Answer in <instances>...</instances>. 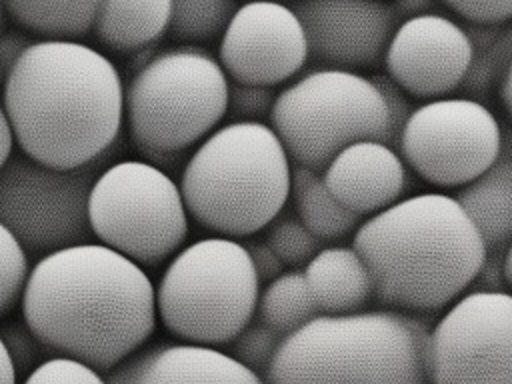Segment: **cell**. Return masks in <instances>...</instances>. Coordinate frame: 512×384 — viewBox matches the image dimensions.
Returning <instances> with one entry per match:
<instances>
[{
    "label": "cell",
    "mask_w": 512,
    "mask_h": 384,
    "mask_svg": "<svg viewBox=\"0 0 512 384\" xmlns=\"http://www.w3.org/2000/svg\"><path fill=\"white\" fill-rule=\"evenodd\" d=\"M0 14H2V4H0Z\"/></svg>",
    "instance_id": "ab89813d"
},
{
    "label": "cell",
    "mask_w": 512,
    "mask_h": 384,
    "mask_svg": "<svg viewBox=\"0 0 512 384\" xmlns=\"http://www.w3.org/2000/svg\"><path fill=\"white\" fill-rule=\"evenodd\" d=\"M454 198L476 226L486 252L504 254L512 240V140H502L498 160Z\"/></svg>",
    "instance_id": "d6986e66"
},
{
    "label": "cell",
    "mask_w": 512,
    "mask_h": 384,
    "mask_svg": "<svg viewBox=\"0 0 512 384\" xmlns=\"http://www.w3.org/2000/svg\"><path fill=\"white\" fill-rule=\"evenodd\" d=\"M308 56L324 68L350 72L382 64L400 14L386 0H296Z\"/></svg>",
    "instance_id": "9a60e30c"
},
{
    "label": "cell",
    "mask_w": 512,
    "mask_h": 384,
    "mask_svg": "<svg viewBox=\"0 0 512 384\" xmlns=\"http://www.w3.org/2000/svg\"><path fill=\"white\" fill-rule=\"evenodd\" d=\"M0 340L12 360L18 382L24 380L38 364L54 356L24 320H0Z\"/></svg>",
    "instance_id": "4316f807"
},
{
    "label": "cell",
    "mask_w": 512,
    "mask_h": 384,
    "mask_svg": "<svg viewBox=\"0 0 512 384\" xmlns=\"http://www.w3.org/2000/svg\"><path fill=\"white\" fill-rule=\"evenodd\" d=\"M418 314L382 308L318 314L286 334L266 384H428L426 338Z\"/></svg>",
    "instance_id": "277c9868"
},
{
    "label": "cell",
    "mask_w": 512,
    "mask_h": 384,
    "mask_svg": "<svg viewBox=\"0 0 512 384\" xmlns=\"http://www.w3.org/2000/svg\"><path fill=\"white\" fill-rule=\"evenodd\" d=\"M0 384H18L12 360H10L2 340H0Z\"/></svg>",
    "instance_id": "8d00e7d4"
},
{
    "label": "cell",
    "mask_w": 512,
    "mask_h": 384,
    "mask_svg": "<svg viewBox=\"0 0 512 384\" xmlns=\"http://www.w3.org/2000/svg\"><path fill=\"white\" fill-rule=\"evenodd\" d=\"M246 2H248V0H246ZM272 2H286V4H288V2H296V0H272Z\"/></svg>",
    "instance_id": "f35d334b"
},
{
    "label": "cell",
    "mask_w": 512,
    "mask_h": 384,
    "mask_svg": "<svg viewBox=\"0 0 512 384\" xmlns=\"http://www.w3.org/2000/svg\"><path fill=\"white\" fill-rule=\"evenodd\" d=\"M260 280L242 242L200 238L180 248L154 286L156 316L180 342L228 346L256 314Z\"/></svg>",
    "instance_id": "52a82bcc"
},
{
    "label": "cell",
    "mask_w": 512,
    "mask_h": 384,
    "mask_svg": "<svg viewBox=\"0 0 512 384\" xmlns=\"http://www.w3.org/2000/svg\"><path fill=\"white\" fill-rule=\"evenodd\" d=\"M502 278H504V284L512 290V240L502 254Z\"/></svg>",
    "instance_id": "74e56055"
},
{
    "label": "cell",
    "mask_w": 512,
    "mask_h": 384,
    "mask_svg": "<svg viewBox=\"0 0 512 384\" xmlns=\"http://www.w3.org/2000/svg\"><path fill=\"white\" fill-rule=\"evenodd\" d=\"M20 384H106V380L104 374L84 362L66 356H50Z\"/></svg>",
    "instance_id": "f546056e"
},
{
    "label": "cell",
    "mask_w": 512,
    "mask_h": 384,
    "mask_svg": "<svg viewBox=\"0 0 512 384\" xmlns=\"http://www.w3.org/2000/svg\"><path fill=\"white\" fill-rule=\"evenodd\" d=\"M20 312L54 356L100 374L140 350L158 320L154 284L144 268L96 240L38 258Z\"/></svg>",
    "instance_id": "6da1fadb"
},
{
    "label": "cell",
    "mask_w": 512,
    "mask_h": 384,
    "mask_svg": "<svg viewBox=\"0 0 512 384\" xmlns=\"http://www.w3.org/2000/svg\"><path fill=\"white\" fill-rule=\"evenodd\" d=\"M270 128L290 160L322 172L346 146L378 140L396 148V132L374 80L362 72L314 68L276 92Z\"/></svg>",
    "instance_id": "ba28073f"
},
{
    "label": "cell",
    "mask_w": 512,
    "mask_h": 384,
    "mask_svg": "<svg viewBox=\"0 0 512 384\" xmlns=\"http://www.w3.org/2000/svg\"><path fill=\"white\" fill-rule=\"evenodd\" d=\"M428 384H512V292L456 298L426 338Z\"/></svg>",
    "instance_id": "7c38bea8"
},
{
    "label": "cell",
    "mask_w": 512,
    "mask_h": 384,
    "mask_svg": "<svg viewBox=\"0 0 512 384\" xmlns=\"http://www.w3.org/2000/svg\"><path fill=\"white\" fill-rule=\"evenodd\" d=\"M228 84L218 58L200 46L156 50L124 86L132 144L150 158L198 146L226 118Z\"/></svg>",
    "instance_id": "8992f818"
},
{
    "label": "cell",
    "mask_w": 512,
    "mask_h": 384,
    "mask_svg": "<svg viewBox=\"0 0 512 384\" xmlns=\"http://www.w3.org/2000/svg\"><path fill=\"white\" fill-rule=\"evenodd\" d=\"M308 58L306 34L292 4L272 0L238 4L218 46L228 80L266 88L292 80Z\"/></svg>",
    "instance_id": "4fadbf2b"
},
{
    "label": "cell",
    "mask_w": 512,
    "mask_h": 384,
    "mask_svg": "<svg viewBox=\"0 0 512 384\" xmlns=\"http://www.w3.org/2000/svg\"><path fill=\"white\" fill-rule=\"evenodd\" d=\"M498 86H500L502 104H504V108L508 112V118L512 120V60H510V64H508V68H506V72H504V76H502Z\"/></svg>",
    "instance_id": "d590c367"
},
{
    "label": "cell",
    "mask_w": 512,
    "mask_h": 384,
    "mask_svg": "<svg viewBox=\"0 0 512 384\" xmlns=\"http://www.w3.org/2000/svg\"><path fill=\"white\" fill-rule=\"evenodd\" d=\"M102 0H0L6 14L38 40H82Z\"/></svg>",
    "instance_id": "44dd1931"
},
{
    "label": "cell",
    "mask_w": 512,
    "mask_h": 384,
    "mask_svg": "<svg viewBox=\"0 0 512 384\" xmlns=\"http://www.w3.org/2000/svg\"><path fill=\"white\" fill-rule=\"evenodd\" d=\"M292 160L266 122H228L190 154L180 176L188 216L226 238L264 230L290 198Z\"/></svg>",
    "instance_id": "5b68a950"
},
{
    "label": "cell",
    "mask_w": 512,
    "mask_h": 384,
    "mask_svg": "<svg viewBox=\"0 0 512 384\" xmlns=\"http://www.w3.org/2000/svg\"><path fill=\"white\" fill-rule=\"evenodd\" d=\"M14 132L10 126V120L6 116V110L2 106L0 100V168L10 160V156L14 154Z\"/></svg>",
    "instance_id": "e575fe53"
},
{
    "label": "cell",
    "mask_w": 512,
    "mask_h": 384,
    "mask_svg": "<svg viewBox=\"0 0 512 384\" xmlns=\"http://www.w3.org/2000/svg\"><path fill=\"white\" fill-rule=\"evenodd\" d=\"M106 384H266L228 352L188 342L136 350L104 374Z\"/></svg>",
    "instance_id": "2e32d148"
},
{
    "label": "cell",
    "mask_w": 512,
    "mask_h": 384,
    "mask_svg": "<svg viewBox=\"0 0 512 384\" xmlns=\"http://www.w3.org/2000/svg\"><path fill=\"white\" fill-rule=\"evenodd\" d=\"M188 218L178 184L146 160L110 162L88 194L94 240L142 268H154L182 248Z\"/></svg>",
    "instance_id": "9c48e42d"
},
{
    "label": "cell",
    "mask_w": 512,
    "mask_h": 384,
    "mask_svg": "<svg viewBox=\"0 0 512 384\" xmlns=\"http://www.w3.org/2000/svg\"><path fill=\"white\" fill-rule=\"evenodd\" d=\"M290 196L296 208L298 220L322 242L338 240L358 228L362 218L350 212L328 190L320 172L310 168L292 166Z\"/></svg>",
    "instance_id": "7402d4cb"
},
{
    "label": "cell",
    "mask_w": 512,
    "mask_h": 384,
    "mask_svg": "<svg viewBox=\"0 0 512 384\" xmlns=\"http://www.w3.org/2000/svg\"><path fill=\"white\" fill-rule=\"evenodd\" d=\"M372 80L384 98V104L388 108V114H390V120H392L394 132H396V142H398V134L414 108L408 100V94L390 76L376 74Z\"/></svg>",
    "instance_id": "1f68e13d"
},
{
    "label": "cell",
    "mask_w": 512,
    "mask_h": 384,
    "mask_svg": "<svg viewBox=\"0 0 512 384\" xmlns=\"http://www.w3.org/2000/svg\"><path fill=\"white\" fill-rule=\"evenodd\" d=\"M284 336H280L276 330L266 326L264 322H250L242 328V332L228 344V354L248 366L250 370L258 372L260 376L266 372V368L272 362V356Z\"/></svg>",
    "instance_id": "83f0119b"
},
{
    "label": "cell",
    "mask_w": 512,
    "mask_h": 384,
    "mask_svg": "<svg viewBox=\"0 0 512 384\" xmlns=\"http://www.w3.org/2000/svg\"><path fill=\"white\" fill-rule=\"evenodd\" d=\"M274 88L232 82L228 84V112L234 122H264L274 106Z\"/></svg>",
    "instance_id": "f1b7e54d"
},
{
    "label": "cell",
    "mask_w": 512,
    "mask_h": 384,
    "mask_svg": "<svg viewBox=\"0 0 512 384\" xmlns=\"http://www.w3.org/2000/svg\"><path fill=\"white\" fill-rule=\"evenodd\" d=\"M266 242L284 266L300 268L320 250V240L298 220L296 214H278L266 228Z\"/></svg>",
    "instance_id": "d4e9b609"
},
{
    "label": "cell",
    "mask_w": 512,
    "mask_h": 384,
    "mask_svg": "<svg viewBox=\"0 0 512 384\" xmlns=\"http://www.w3.org/2000/svg\"><path fill=\"white\" fill-rule=\"evenodd\" d=\"M246 252H248V258L252 262V268L260 280V284H266L270 280H274L276 276H280L284 272V264L282 260L278 258V254L274 252V248L264 240H248V242H242Z\"/></svg>",
    "instance_id": "d6a6232c"
},
{
    "label": "cell",
    "mask_w": 512,
    "mask_h": 384,
    "mask_svg": "<svg viewBox=\"0 0 512 384\" xmlns=\"http://www.w3.org/2000/svg\"><path fill=\"white\" fill-rule=\"evenodd\" d=\"M502 128L476 98H436L412 110L398 134V154L424 182L462 188L502 152Z\"/></svg>",
    "instance_id": "8fae6325"
},
{
    "label": "cell",
    "mask_w": 512,
    "mask_h": 384,
    "mask_svg": "<svg viewBox=\"0 0 512 384\" xmlns=\"http://www.w3.org/2000/svg\"><path fill=\"white\" fill-rule=\"evenodd\" d=\"M170 14L172 0H102L92 34L104 48L132 54L166 34Z\"/></svg>",
    "instance_id": "ffe728a7"
},
{
    "label": "cell",
    "mask_w": 512,
    "mask_h": 384,
    "mask_svg": "<svg viewBox=\"0 0 512 384\" xmlns=\"http://www.w3.org/2000/svg\"><path fill=\"white\" fill-rule=\"evenodd\" d=\"M2 82L14 142L28 158L78 168L118 142L124 80L104 52L82 40L30 42Z\"/></svg>",
    "instance_id": "7a4b0ae2"
},
{
    "label": "cell",
    "mask_w": 512,
    "mask_h": 384,
    "mask_svg": "<svg viewBox=\"0 0 512 384\" xmlns=\"http://www.w3.org/2000/svg\"><path fill=\"white\" fill-rule=\"evenodd\" d=\"M472 60L474 46L460 22L422 12L400 20L382 64L408 96L436 100L462 88Z\"/></svg>",
    "instance_id": "5bb4252c"
},
{
    "label": "cell",
    "mask_w": 512,
    "mask_h": 384,
    "mask_svg": "<svg viewBox=\"0 0 512 384\" xmlns=\"http://www.w3.org/2000/svg\"><path fill=\"white\" fill-rule=\"evenodd\" d=\"M354 250L372 276L378 302L404 312L450 306L476 280L486 246L454 196L400 198L354 230Z\"/></svg>",
    "instance_id": "3957f363"
},
{
    "label": "cell",
    "mask_w": 512,
    "mask_h": 384,
    "mask_svg": "<svg viewBox=\"0 0 512 384\" xmlns=\"http://www.w3.org/2000/svg\"><path fill=\"white\" fill-rule=\"evenodd\" d=\"M474 26H498L512 20V0H440Z\"/></svg>",
    "instance_id": "4dcf8cb0"
},
{
    "label": "cell",
    "mask_w": 512,
    "mask_h": 384,
    "mask_svg": "<svg viewBox=\"0 0 512 384\" xmlns=\"http://www.w3.org/2000/svg\"><path fill=\"white\" fill-rule=\"evenodd\" d=\"M118 142L100 158L78 168H52L20 150L0 168V224L28 256L94 242L88 222V194L112 162Z\"/></svg>",
    "instance_id": "30bf717a"
},
{
    "label": "cell",
    "mask_w": 512,
    "mask_h": 384,
    "mask_svg": "<svg viewBox=\"0 0 512 384\" xmlns=\"http://www.w3.org/2000/svg\"><path fill=\"white\" fill-rule=\"evenodd\" d=\"M318 314L364 310L372 294V276L354 246L320 248L302 270Z\"/></svg>",
    "instance_id": "ac0fdd59"
},
{
    "label": "cell",
    "mask_w": 512,
    "mask_h": 384,
    "mask_svg": "<svg viewBox=\"0 0 512 384\" xmlns=\"http://www.w3.org/2000/svg\"><path fill=\"white\" fill-rule=\"evenodd\" d=\"M236 8V0H172L166 34L178 44L210 42L224 34Z\"/></svg>",
    "instance_id": "cb8c5ba5"
},
{
    "label": "cell",
    "mask_w": 512,
    "mask_h": 384,
    "mask_svg": "<svg viewBox=\"0 0 512 384\" xmlns=\"http://www.w3.org/2000/svg\"><path fill=\"white\" fill-rule=\"evenodd\" d=\"M258 320L286 336L306 322L318 316V308L312 300L304 274L300 270H288L266 282L264 290L258 294L256 304Z\"/></svg>",
    "instance_id": "603a6c76"
},
{
    "label": "cell",
    "mask_w": 512,
    "mask_h": 384,
    "mask_svg": "<svg viewBox=\"0 0 512 384\" xmlns=\"http://www.w3.org/2000/svg\"><path fill=\"white\" fill-rule=\"evenodd\" d=\"M30 44V40L24 34L18 32H6L0 34V80H4L6 70L16 60V56Z\"/></svg>",
    "instance_id": "836d02e7"
},
{
    "label": "cell",
    "mask_w": 512,
    "mask_h": 384,
    "mask_svg": "<svg viewBox=\"0 0 512 384\" xmlns=\"http://www.w3.org/2000/svg\"><path fill=\"white\" fill-rule=\"evenodd\" d=\"M320 174L336 200L360 218L398 202L408 182L402 156L378 140H360L342 148Z\"/></svg>",
    "instance_id": "e0dca14e"
},
{
    "label": "cell",
    "mask_w": 512,
    "mask_h": 384,
    "mask_svg": "<svg viewBox=\"0 0 512 384\" xmlns=\"http://www.w3.org/2000/svg\"><path fill=\"white\" fill-rule=\"evenodd\" d=\"M28 274L30 256L16 236L0 224V318H6L20 306Z\"/></svg>",
    "instance_id": "484cf974"
}]
</instances>
